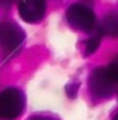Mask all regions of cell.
I'll use <instances>...</instances> for the list:
<instances>
[{
  "label": "cell",
  "instance_id": "cell-8",
  "mask_svg": "<svg viewBox=\"0 0 118 120\" xmlns=\"http://www.w3.org/2000/svg\"><path fill=\"white\" fill-rule=\"evenodd\" d=\"M107 71H108V75L112 76V80L115 81V83H118V55H117V57H113L112 62L108 63Z\"/></svg>",
  "mask_w": 118,
  "mask_h": 120
},
{
  "label": "cell",
  "instance_id": "cell-10",
  "mask_svg": "<svg viewBox=\"0 0 118 120\" xmlns=\"http://www.w3.org/2000/svg\"><path fill=\"white\" fill-rule=\"evenodd\" d=\"M113 120H118V112L115 114V117H113Z\"/></svg>",
  "mask_w": 118,
  "mask_h": 120
},
{
  "label": "cell",
  "instance_id": "cell-6",
  "mask_svg": "<svg viewBox=\"0 0 118 120\" xmlns=\"http://www.w3.org/2000/svg\"><path fill=\"white\" fill-rule=\"evenodd\" d=\"M100 31L104 33V36L118 38V16H115V15L105 16L100 24Z\"/></svg>",
  "mask_w": 118,
  "mask_h": 120
},
{
  "label": "cell",
  "instance_id": "cell-1",
  "mask_svg": "<svg viewBox=\"0 0 118 120\" xmlns=\"http://www.w3.org/2000/svg\"><path fill=\"white\" fill-rule=\"evenodd\" d=\"M26 98L18 88H5L0 91V120H16L23 114Z\"/></svg>",
  "mask_w": 118,
  "mask_h": 120
},
{
  "label": "cell",
  "instance_id": "cell-4",
  "mask_svg": "<svg viewBox=\"0 0 118 120\" xmlns=\"http://www.w3.org/2000/svg\"><path fill=\"white\" fill-rule=\"evenodd\" d=\"M115 81L112 80V76L105 68H96L89 78V89L92 93L94 98L97 99H107L115 93Z\"/></svg>",
  "mask_w": 118,
  "mask_h": 120
},
{
  "label": "cell",
  "instance_id": "cell-7",
  "mask_svg": "<svg viewBox=\"0 0 118 120\" xmlns=\"http://www.w3.org/2000/svg\"><path fill=\"white\" fill-rule=\"evenodd\" d=\"M102 36H104V33L100 31V28H99L97 31H96V34L94 36H91L89 41L86 42V47H84V55H91V54H94L96 50L99 49V44H100V41H102Z\"/></svg>",
  "mask_w": 118,
  "mask_h": 120
},
{
  "label": "cell",
  "instance_id": "cell-9",
  "mask_svg": "<svg viewBox=\"0 0 118 120\" xmlns=\"http://www.w3.org/2000/svg\"><path fill=\"white\" fill-rule=\"evenodd\" d=\"M29 120H58V119H55L52 115H32Z\"/></svg>",
  "mask_w": 118,
  "mask_h": 120
},
{
  "label": "cell",
  "instance_id": "cell-5",
  "mask_svg": "<svg viewBox=\"0 0 118 120\" xmlns=\"http://www.w3.org/2000/svg\"><path fill=\"white\" fill-rule=\"evenodd\" d=\"M45 10H47L45 0H20V3H18L20 16L26 23L40 21L45 15Z\"/></svg>",
  "mask_w": 118,
  "mask_h": 120
},
{
  "label": "cell",
  "instance_id": "cell-3",
  "mask_svg": "<svg viewBox=\"0 0 118 120\" xmlns=\"http://www.w3.org/2000/svg\"><path fill=\"white\" fill-rule=\"evenodd\" d=\"M66 20L70 23L71 28L78 29V31H91L96 28V13L82 5V3H73L70 5V8L66 10Z\"/></svg>",
  "mask_w": 118,
  "mask_h": 120
},
{
  "label": "cell",
  "instance_id": "cell-2",
  "mask_svg": "<svg viewBox=\"0 0 118 120\" xmlns=\"http://www.w3.org/2000/svg\"><path fill=\"white\" fill-rule=\"evenodd\" d=\"M24 42V31L11 20L0 23V49L5 57L15 55Z\"/></svg>",
  "mask_w": 118,
  "mask_h": 120
}]
</instances>
